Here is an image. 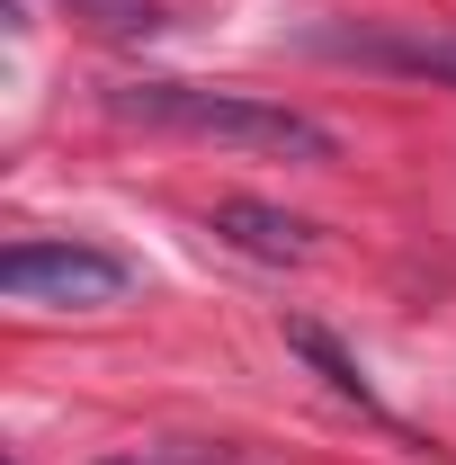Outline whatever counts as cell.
<instances>
[{
  "label": "cell",
  "instance_id": "1",
  "mask_svg": "<svg viewBox=\"0 0 456 465\" xmlns=\"http://www.w3.org/2000/svg\"><path fill=\"white\" fill-rule=\"evenodd\" d=\"M116 116L134 125H162V134H197V143H233V153H260V162H341V134L322 116L260 99V90H206V81H116L108 90Z\"/></svg>",
  "mask_w": 456,
  "mask_h": 465
},
{
  "label": "cell",
  "instance_id": "2",
  "mask_svg": "<svg viewBox=\"0 0 456 465\" xmlns=\"http://www.w3.org/2000/svg\"><path fill=\"white\" fill-rule=\"evenodd\" d=\"M0 287H9V304H116L134 287V269L90 242H9Z\"/></svg>",
  "mask_w": 456,
  "mask_h": 465
},
{
  "label": "cell",
  "instance_id": "3",
  "mask_svg": "<svg viewBox=\"0 0 456 465\" xmlns=\"http://www.w3.org/2000/svg\"><path fill=\"white\" fill-rule=\"evenodd\" d=\"M313 54L358 63V72H394V81H439L456 90V36H402V27H313Z\"/></svg>",
  "mask_w": 456,
  "mask_h": 465
},
{
  "label": "cell",
  "instance_id": "4",
  "mask_svg": "<svg viewBox=\"0 0 456 465\" xmlns=\"http://www.w3.org/2000/svg\"><path fill=\"white\" fill-rule=\"evenodd\" d=\"M206 224L224 232L242 260H269V269H304V260H313V224L286 215V206H260V197H224Z\"/></svg>",
  "mask_w": 456,
  "mask_h": 465
},
{
  "label": "cell",
  "instance_id": "5",
  "mask_svg": "<svg viewBox=\"0 0 456 465\" xmlns=\"http://www.w3.org/2000/svg\"><path fill=\"white\" fill-rule=\"evenodd\" d=\"M286 349H295V358H304V367H313V376H322V385H332V394H341V403H358V411H376V385H367V376H358V358H349V349L332 341V331H322V322H286Z\"/></svg>",
  "mask_w": 456,
  "mask_h": 465
},
{
  "label": "cell",
  "instance_id": "6",
  "mask_svg": "<svg viewBox=\"0 0 456 465\" xmlns=\"http://www.w3.org/2000/svg\"><path fill=\"white\" fill-rule=\"evenodd\" d=\"M81 27H99V36H153L162 27V0H63Z\"/></svg>",
  "mask_w": 456,
  "mask_h": 465
}]
</instances>
